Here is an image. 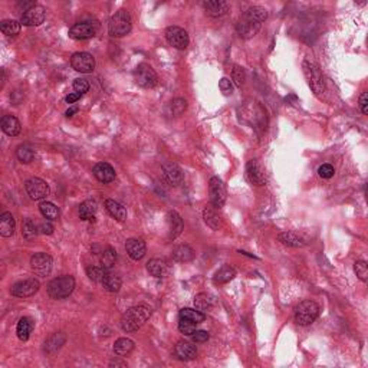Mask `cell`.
I'll return each mask as SVG.
<instances>
[{"mask_svg":"<svg viewBox=\"0 0 368 368\" xmlns=\"http://www.w3.org/2000/svg\"><path fill=\"white\" fill-rule=\"evenodd\" d=\"M46 17V12L42 6H33L31 9H26L23 15L20 17V23L23 26H39L45 22Z\"/></svg>","mask_w":368,"mask_h":368,"instance_id":"cell-15","label":"cell"},{"mask_svg":"<svg viewBox=\"0 0 368 368\" xmlns=\"http://www.w3.org/2000/svg\"><path fill=\"white\" fill-rule=\"evenodd\" d=\"M186 110H187V101L183 98H174L167 107V114L173 117H179Z\"/></svg>","mask_w":368,"mask_h":368,"instance_id":"cell-37","label":"cell"},{"mask_svg":"<svg viewBox=\"0 0 368 368\" xmlns=\"http://www.w3.org/2000/svg\"><path fill=\"white\" fill-rule=\"evenodd\" d=\"M203 8L212 17H222L229 12V5L223 0H206L203 2Z\"/></svg>","mask_w":368,"mask_h":368,"instance_id":"cell-22","label":"cell"},{"mask_svg":"<svg viewBox=\"0 0 368 368\" xmlns=\"http://www.w3.org/2000/svg\"><path fill=\"white\" fill-rule=\"evenodd\" d=\"M278 239H279V242L286 246H290V248H302L305 244V242L293 232H283L278 236Z\"/></svg>","mask_w":368,"mask_h":368,"instance_id":"cell-33","label":"cell"},{"mask_svg":"<svg viewBox=\"0 0 368 368\" xmlns=\"http://www.w3.org/2000/svg\"><path fill=\"white\" fill-rule=\"evenodd\" d=\"M334 173H335V170H334V167L331 164H322L318 168V174L322 179H331L334 176Z\"/></svg>","mask_w":368,"mask_h":368,"instance_id":"cell-49","label":"cell"},{"mask_svg":"<svg viewBox=\"0 0 368 368\" xmlns=\"http://www.w3.org/2000/svg\"><path fill=\"white\" fill-rule=\"evenodd\" d=\"M72 68L81 73H91L95 69V58L88 52H77L71 58Z\"/></svg>","mask_w":368,"mask_h":368,"instance_id":"cell-13","label":"cell"},{"mask_svg":"<svg viewBox=\"0 0 368 368\" xmlns=\"http://www.w3.org/2000/svg\"><path fill=\"white\" fill-rule=\"evenodd\" d=\"M115 262H117V252L114 251L112 248H107L105 251L102 252L101 255L102 269H111V267H114Z\"/></svg>","mask_w":368,"mask_h":368,"instance_id":"cell-41","label":"cell"},{"mask_svg":"<svg viewBox=\"0 0 368 368\" xmlns=\"http://www.w3.org/2000/svg\"><path fill=\"white\" fill-rule=\"evenodd\" d=\"M219 88L220 91L225 95H232L233 94V85H232V81H229L227 78H222L219 81Z\"/></svg>","mask_w":368,"mask_h":368,"instance_id":"cell-48","label":"cell"},{"mask_svg":"<svg viewBox=\"0 0 368 368\" xmlns=\"http://www.w3.org/2000/svg\"><path fill=\"white\" fill-rule=\"evenodd\" d=\"M82 96V94H78V92H73V94H69L66 95V98H65V101L68 102V104H73V102H77Z\"/></svg>","mask_w":368,"mask_h":368,"instance_id":"cell-53","label":"cell"},{"mask_svg":"<svg viewBox=\"0 0 368 368\" xmlns=\"http://www.w3.org/2000/svg\"><path fill=\"white\" fill-rule=\"evenodd\" d=\"M174 354L179 360L191 361L197 357V350L194 345L187 341H179L174 347Z\"/></svg>","mask_w":368,"mask_h":368,"instance_id":"cell-21","label":"cell"},{"mask_svg":"<svg viewBox=\"0 0 368 368\" xmlns=\"http://www.w3.org/2000/svg\"><path fill=\"white\" fill-rule=\"evenodd\" d=\"M32 331V322L29 318H20L19 322H17V327H16V334H17V338L20 341H28L29 339V335H31Z\"/></svg>","mask_w":368,"mask_h":368,"instance_id":"cell-34","label":"cell"},{"mask_svg":"<svg viewBox=\"0 0 368 368\" xmlns=\"http://www.w3.org/2000/svg\"><path fill=\"white\" fill-rule=\"evenodd\" d=\"M161 170H163V176H164L165 181L173 187H179L183 183V180H184L183 171H181V168L176 163H165L161 167Z\"/></svg>","mask_w":368,"mask_h":368,"instance_id":"cell-16","label":"cell"},{"mask_svg":"<svg viewBox=\"0 0 368 368\" xmlns=\"http://www.w3.org/2000/svg\"><path fill=\"white\" fill-rule=\"evenodd\" d=\"M244 79H246L244 69H243L242 66H239V65H235L233 69H232V81L235 82V85L237 88H242L243 84H244Z\"/></svg>","mask_w":368,"mask_h":368,"instance_id":"cell-43","label":"cell"},{"mask_svg":"<svg viewBox=\"0 0 368 368\" xmlns=\"http://www.w3.org/2000/svg\"><path fill=\"white\" fill-rule=\"evenodd\" d=\"M165 39L173 47L180 51H184L190 43L188 33L180 26H168L165 29Z\"/></svg>","mask_w":368,"mask_h":368,"instance_id":"cell-9","label":"cell"},{"mask_svg":"<svg viewBox=\"0 0 368 368\" xmlns=\"http://www.w3.org/2000/svg\"><path fill=\"white\" fill-rule=\"evenodd\" d=\"M147 271L154 278H164L165 275L168 274V263L165 259H151L147 263Z\"/></svg>","mask_w":368,"mask_h":368,"instance_id":"cell-24","label":"cell"},{"mask_svg":"<svg viewBox=\"0 0 368 368\" xmlns=\"http://www.w3.org/2000/svg\"><path fill=\"white\" fill-rule=\"evenodd\" d=\"M354 271L357 276L360 278L362 282H367V276H368V265L365 260H358L354 263Z\"/></svg>","mask_w":368,"mask_h":368,"instance_id":"cell-44","label":"cell"},{"mask_svg":"<svg viewBox=\"0 0 368 368\" xmlns=\"http://www.w3.org/2000/svg\"><path fill=\"white\" fill-rule=\"evenodd\" d=\"M203 219L206 222V225L209 227H212L213 230H219L222 226V220L216 207L213 206H206V209L203 210Z\"/></svg>","mask_w":368,"mask_h":368,"instance_id":"cell-27","label":"cell"},{"mask_svg":"<svg viewBox=\"0 0 368 368\" xmlns=\"http://www.w3.org/2000/svg\"><path fill=\"white\" fill-rule=\"evenodd\" d=\"M73 89L78 92V94H85L89 91V84H88V81L86 79H82V78H78L73 81Z\"/></svg>","mask_w":368,"mask_h":368,"instance_id":"cell-47","label":"cell"},{"mask_svg":"<svg viewBox=\"0 0 368 368\" xmlns=\"http://www.w3.org/2000/svg\"><path fill=\"white\" fill-rule=\"evenodd\" d=\"M0 31L3 32L6 36H16L20 32V23L17 20H13V19L3 20L0 23Z\"/></svg>","mask_w":368,"mask_h":368,"instance_id":"cell-40","label":"cell"},{"mask_svg":"<svg viewBox=\"0 0 368 368\" xmlns=\"http://www.w3.org/2000/svg\"><path fill=\"white\" fill-rule=\"evenodd\" d=\"M96 202L94 200H85L84 203H81L79 206V217L82 220H92L95 217V213H96Z\"/></svg>","mask_w":368,"mask_h":368,"instance_id":"cell-32","label":"cell"},{"mask_svg":"<svg viewBox=\"0 0 368 368\" xmlns=\"http://www.w3.org/2000/svg\"><path fill=\"white\" fill-rule=\"evenodd\" d=\"M180 318L188 320V321L194 322V324H200L206 320V315L196 308H183L180 311Z\"/></svg>","mask_w":368,"mask_h":368,"instance_id":"cell-35","label":"cell"},{"mask_svg":"<svg viewBox=\"0 0 368 368\" xmlns=\"http://www.w3.org/2000/svg\"><path fill=\"white\" fill-rule=\"evenodd\" d=\"M302 69H304V75H305L308 85L312 89L315 95H322L325 92V81L322 77L321 69L311 61H304L302 63Z\"/></svg>","mask_w":368,"mask_h":368,"instance_id":"cell-5","label":"cell"},{"mask_svg":"<svg viewBox=\"0 0 368 368\" xmlns=\"http://www.w3.org/2000/svg\"><path fill=\"white\" fill-rule=\"evenodd\" d=\"M24 188L32 200H42L49 196V186L45 180L39 177H32L29 180L24 181Z\"/></svg>","mask_w":368,"mask_h":368,"instance_id":"cell-10","label":"cell"},{"mask_svg":"<svg viewBox=\"0 0 368 368\" xmlns=\"http://www.w3.org/2000/svg\"><path fill=\"white\" fill-rule=\"evenodd\" d=\"M167 223H168V239L174 240L176 237H179L184 229V223L181 216L177 212L167 213Z\"/></svg>","mask_w":368,"mask_h":368,"instance_id":"cell-20","label":"cell"},{"mask_svg":"<svg viewBox=\"0 0 368 368\" xmlns=\"http://www.w3.org/2000/svg\"><path fill=\"white\" fill-rule=\"evenodd\" d=\"M75 289V279L69 275L58 276L47 283V295L52 299H65Z\"/></svg>","mask_w":368,"mask_h":368,"instance_id":"cell-4","label":"cell"},{"mask_svg":"<svg viewBox=\"0 0 368 368\" xmlns=\"http://www.w3.org/2000/svg\"><path fill=\"white\" fill-rule=\"evenodd\" d=\"M102 285L104 288L112 292V293H117L118 290L121 289V285H122V279L121 276H118L117 274H105L104 275V279H102Z\"/></svg>","mask_w":368,"mask_h":368,"instance_id":"cell-30","label":"cell"},{"mask_svg":"<svg viewBox=\"0 0 368 368\" xmlns=\"http://www.w3.org/2000/svg\"><path fill=\"white\" fill-rule=\"evenodd\" d=\"M39 210L40 213H42V216L47 220H58L59 219V214H61L59 209H58L54 203H51V202L40 203Z\"/></svg>","mask_w":368,"mask_h":368,"instance_id":"cell-38","label":"cell"},{"mask_svg":"<svg viewBox=\"0 0 368 368\" xmlns=\"http://www.w3.org/2000/svg\"><path fill=\"white\" fill-rule=\"evenodd\" d=\"M134 81L141 88H154L158 82V77L149 63H140L134 71Z\"/></svg>","mask_w":368,"mask_h":368,"instance_id":"cell-8","label":"cell"},{"mask_svg":"<svg viewBox=\"0 0 368 368\" xmlns=\"http://www.w3.org/2000/svg\"><path fill=\"white\" fill-rule=\"evenodd\" d=\"M100 31V23L96 20H86V22H78L69 29V36L72 39L84 40L94 38Z\"/></svg>","mask_w":368,"mask_h":368,"instance_id":"cell-7","label":"cell"},{"mask_svg":"<svg viewBox=\"0 0 368 368\" xmlns=\"http://www.w3.org/2000/svg\"><path fill=\"white\" fill-rule=\"evenodd\" d=\"M179 331L181 334L184 335H191L194 331H196V324L188 320H184V318H180V322H179Z\"/></svg>","mask_w":368,"mask_h":368,"instance_id":"cell-46","label":"cell"},{"mask_svg":"<svg viewBox=\"0 0 368 368\" xmlns=\"http://www.w3.org/2000/svg\"><path fill=\"white\" fill-rule=\"evenodd\" d=\"M318 316H320V305L315 301L306 299L295 308V322L298 325H302V327L311 325Z\"/></svg>","mask_w":368,"mask_h":368,"instance_id":"cell-6","label":"cell"},{"mask_svg":"<svg viewBox=\"0 0 368 368\" xmlns=\"http://www.w3.org/2000/svg\"><path fill=\"white\" fill-rule=\"evenodd\" d=\"M151 316V308L147 305H135L130 309H127V312L121 316L119 325L122 331L126 332H134L137 329H140L149 321Z\"/></svg>","mask_w":368,"mask_h":368,"instance_id":"cell-2","label":"cell"},{"mask_svg":"<svg viewBox=\"0 0 368 368\" xmlns=\"http://www.w3.org/2000/svg\"><path fill=\"white\" fill-rule=\"evenodd\" d=\"M86 275H88V278L91 279V281H94V282H102V279H104V271H102V267H98V266H88L86 267Z\"/></svg>","mask_w":368,"mask_h":368,"instance_id":"cell-45","label":"cell"},{"mask_svg":"<svg viewBox=\"0 0 368 368\" xmlns=\"http://www.w3.org/2000/svg\"><path fill=\"white\" fill-rule=\"evenodd\" d=\"M40 288V283L38 279L35 278H29V279H23L16 282L12 288H10V293L16 298H28L35 295Z\"/></svg>","mask_w":368,"mask_h":368,"instance_id":"cell-11","label":"cell"},{"mask_svg":"<svg viewBox=\"0 0 368 368\" xmlns=\"http://www.w3.org/2000/svg\"><path fill=\"white\" fill-rule=\"evenodd\" d=\"M15 227H16V222L12 216V213H3L0 216V235L3 237H10L13 236L15 233Z\"/></svg>","mask_w":368,"mask_h":368,"instance_id":"cell-26","label":"cell"},{"mask_svg":"<svg viewBox=\"0 0 368 368\" xmlns=\"http://www.w3.org/2000/svg\"><path fill=\"white\" fill-rule=\"evenodd\" d=\"M209 193H210V203L213 207L220 209L225 206L226 202V188L223 181L219 177H212L209 183Z\"/></svg>","mask_w":368,"mask_h":368,"instance_id":"cell-12","label":"cell"},{"mask_svg":"<svg viewBox=\"0 0 368 368\" xmlns=\"http://www.w3.org/2000/svg\"><path fill=\"white\" fill-rule=\"evenodd\" d=\"M105 207H107V210H108L111 216L114 219H117L118 222H124L127 219L126 207L122 204L118 203V202H115V200H112V199L105 200Z\"/></svg>","mask_w":368,"mask_h":368,"instance_id":"cell-28","label":"cell"},{"mask_svg":"<svg viewBox=\"0 0 368 368\" xmlns=\"http://www.w3.org/2000/svg\"><path fill=\"white\" fill-rule=\"evenodd\" d=\"M77 112H78V107H73V108H69V110L66 111L65 115H66V117H72V115L77 114Z\"/></svg>","mask_w":368,"mask_h":368,"instance_id":"cell-54","label":"cell"},{"mask_svg":"<svg viewBox=\"0 0 368 368\" xmlns=\"http://www.w3.org/2000/svg\"><path fill=\"white\" fill-rule=\"evenodd\" d=\"M266 19V9L262 6H252L239 17L236 23V32L242 39H252L255 35H258L260 26Z\"/></svg>","mask_w":368,"mask_h":368,"instance_id":"cell-1","label":"cell"},{"mask_svg":"<svg viewBox=\"0 0 368 368\" xmlns=\"http://www.w3.org/2000/svg\"><path fill=\"white\" fill-rule=\"evenodd\" d=\"M216 304V299L214 297H212L210 293H199L194 298V306L196 309L202 311V312H206V311H210L213 306Z\"/></svg>","mask_w":368,"mask_h":368,"instance_id":"cell-29","label":"cell"},{"mask_svg":"<svg viewBox=\"0 0 368 368\" xmlns=\"http://www.w3.org/2000/svg\"><path fill=\"white\" fill-rule=\"evenodd\" d=\"M52 265H54V260L52 258L47 255V253H35L31 258V267L32 271L39 276H47L52 271Z\"/></svg>","mask_w":368,"mask_h":368,"instance_id":"cell-14","label":"cell"},{"mask_svg":"<svg viewBox=\"0 0 368 368\" xmlns=\"http://www.w3.org/2000/svg\"><path fill=\"white\" fill-rule=\"evenodd\" d=\"M0 127H2V131L6 134V135H9V137L19 135L20 130H22L19 119L13 117V115H5V117H2V119H0Z\"/></svg>","mask_w":368,"mask_h":368,"instance_id":"cell-23","label":"cell"},{"mask_svg":"<svg viewBox=\"0 0 368 368\" xmlns=\"http://www.w3.org/2000/svg\"><path fill=\"white\" fill-rule=\"evenodd\" d=\"M126 251L128 253V256L133 259V260H141L145 253H147V246L145 243L142 242L141 239H137V237H131L126 242Z\"/></svg>","mask_w":368,"mask_h":368,"instance_id":"cell-17","label":"cell"},{"mask_svg":"<svg viewBox=\"0 0 368 368\" xmlns=\"http://www.w3.org/2000/svg\"><path fill=\"white\" fill-rule=\"evenodd\" d=\"M236 276L235 267H232L230 265L220 267L219 271L214 275V282L216 283H227L230 282L233 278Z\"/></svg>","mask_w":368,"mask_h":368,"instance_id":"cell-36","label":"cell"},{"mask_svg":"<svg viewBox=\"0 0 368 368\" xmlns=\"http://www.w3.org/2000/svg\"><path fill=\"white\" fill-rule=\"evenodd\" d=\"M38 229L35 226V223L32 222V219H24L22 222V236H23L26 240H33L36 235H38Z\"/></svg>","mask_w":368,"mask_h":368,"instance_id":"cell-42","label":"cell"},{"mask_svg":"<svg viewBox=\"0 0 368 368\" xmlns=\"http://www.w3.org/2000/svg\"><path fill=\"white\" fill-rule=\"evenodd\" d=\"M39 233H42V235H52L54 233V226L49 223V222H45V223H42L39 226Z\"/></svg>","mask_w":368,"mask_h":368,"instance_id":"cell-52","label":"cell"},{"mask_svg":"<svg viewBox=\"0 0 368 368\" xmlns=\"http://www.w3.org/2000/svg\"><path fill=\"white\" fill-rule=\"evenodd\" d=\"M194 256H196V252L193 251V248H190L188 244H180L173 251V259L176 262H180V263L191 262Z\"/></svg>","mask_w":368,"mask_h":368,"instance_id":"cell-25","label":"cell"},{"mask_svg":"<svg viewBox=\"0 0 368 368\" xmlns=\"http://www.w3.org/2000/svg\"><path fill=\"white\" fill-rule=\"evenodd\" d=\"M133 28V19L130 12L126 9H121L111 16L108 23V32L112 38H122L131 32Z\"/></svg>","mask_w":368,"mask_h":368,"instance_id":"cell-3","label":"cell"},{"mask_svg":"<svg viewBox=\"0 0 368 368\" xmlns=\"http://www.w3.org/2000/svg\"><path fill=\"white\" fill-rule=\"evenodd\" d=\"M134 341L130 338H118L114 344V353L118 357H127L128 354L133 353Z\"/></svg>","mask_w":368,"mask_h":368,"instance_id":"cell-31","label":"cell"},{"mask_svg":"<svg viewBox=\"0 0 368 368\" xmlns=\"http://www.w3.org/2000/svg\"><path fill=\"white\" fill-rule=\"evenodd\" d=\"M92 174H94V177L96 180L100 181V183H104V184L111 183L115 179V170L108 163H98V164H95L94 168H92Z\"/></svg>","mask_w":368,"mask_h":368,"instance_id":"cell-18","label":"cell"},{"mask_svg":"<svg viewBox=\"0 0 368 368\" xmlns=\"http://www.w3.org/2000/svg\"><path fill=\"white\" fill-rule=\"evenodd\" d=\"M16 156L19 158V161L20 163H23V164H29L33 161V158H35V150L29 147V145H19L17 150H16Z\"/></svg>","mask_w":368,"mask_h":368,"instance_id":"cell-39","label":"cell"},{"mask_svg":"<svg viewBox=\"0 0 368 368\" xmlns=\"http://www.w3.org/2000/svg\"><path fill=\"white\" fill-rule=\"evenodd\" d=\"M191 339L194 341V342H197V344H202V342H206L209 338H210V335H209V332L207 331H194L191 335Z\"/></svg>","mask_w":368,"mask_h":368,"instance_id":"cell-50","label":"cell"},{"mask_svg":"<svg viewBox=\"0 0 368 368\" xmlns=\"http://www.w3.org/2000/svg\"><path fill=\"white\" fill-rule=\"evenodd\" d=\"M360 110L361 112L364 114V115H367L368 114V92L367 91H364L360 96Z\"/></svg>","mask_w":368,"mask_h":368,"instance_id":"cell-51","label":"cell"},{"mask_svg":"<svg viewBox=\"0 0 368 368\" xmlns=\"http://www.w3.org/2000/svg\"><path fill=\"white\" fill-rule=\"evenodd\" d=\"M246 174H248V179L256 184V186H262L265 184L266 181V176H265V171L262 168V165L259 164L256 160H251L248 165H246Z\"/></svg>","mask_w":368,"mask_h":368,"instance_id":"cell-19","label":"cell"}]
</instances>
